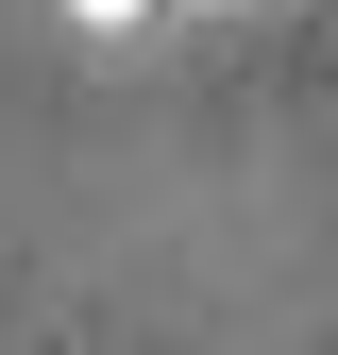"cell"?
<instances>
[{
  "mask_svg": "<svg viewBox=\"0 0 338 355\" xmlns=\"http://www.w3.org/2000/svg\"><path fill=\"white\" fill-rule=\"evenodd\" d=\"M68 17H84V34H136V17H152V0H68Z\"/></svg>",
  "mask_w": 338,
  "mask_h": 355,
  "instance_id": "cell-1",
  "label": "cell"
}]
</instances>
